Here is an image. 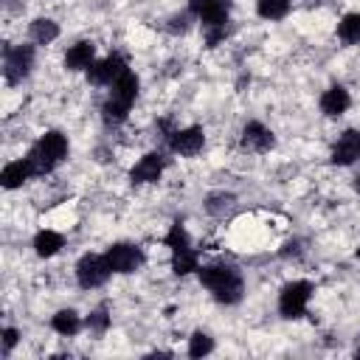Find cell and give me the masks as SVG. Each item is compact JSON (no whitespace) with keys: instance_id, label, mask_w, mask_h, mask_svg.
<instances>
[{"instance_id":"6da1fadb","label":"cell","mask_w":360,"mask_h":360,"mask_svg":"<svg viewBox=\"0 0 360 360\" xmlns=\"http://www.w3.org/2000/svg\"><path fill=\"white\" fill-rule=\"evenodd\" d=\"M200 284L211 290L219 304H236L242 298V276L228 264H211L200 270Z\"/></svg>"},{"instance_id":"7a4b0ae2","label":"cell","mask_w":360,"mask_h":360,"mask_svg":"<svg viewBox=\"0 0 360 360\" xmlns=\"http://www.w3.org/2000/svg\"><path fill=\"white\" fill-rule=\"evenodd\" d=\"M110 87H112V90H110V98L104 101L101 112H104V121H107V124H121V121L127 118V112H129L135 96H138V76H135L132 70H124Z\"/></svg>"},{"instance_id":"3957f363","label":"cell","mask_w":360,"mask_h":360,"mask_svg":"<svg viewBox=\"0 0 360 360\" xmlns=\"http://www.w3.org/2000/svg\"><path fill=\"white\" fill-rule=\"evenodd\" d=\"M65 158H68V138H65L62 132H56V129L45 132V135L37 141V146L28 152V160H31V166H34V174H48V172H53Z\"/></svg>"},{"instance_id":"277c9868","label":"cell","mask_w":360,"mask_h":360,"mask_svg":"<svg viewBox=\"0 0 360 360\" xmlns=\"http://www.w3.org/2000/svg\"><path fill=\"white\" fill-rule=\"evenodd\" d=\"M163 242H166V248L172 250V270H174L177 276H188L191 270H200L197 250L191 248L188 233H186V228H183L180 222H174V225L169 228V233H166Z\"/></svg>"},{"instance_id":"5b68a950","label":"cell","mask_w":360,"mask_h":360,"mask_svg":"<svg viewBox=\"0 0 360 360\" xmlns=\"http://www.w3.org/2000/svg\"><path fill=\"white\" fill-rule=\"evenodd\" d=\"M309 298H312V284L309 281H290L278 292V312L284 318H301L307 312Z\"/></svg>"},{"instance_id":"8992f818","label":"cell","mask_w":360,"mask_h":360,"mask_svg":"<svg viewBox=\"0 0 360 360\" xmlns=\"http://www.w3.org/2000/svg\"><path fill=\"white\" fill-rule=\"evenodd\" d=\"M112 267L107 262V256H98V253H87L79 259L76 264V278L84 290H93V287H101L107 278H110Z\"/></svg>"},{"instance_id":"52a82bcc","label":"cell","mask_w":360,"mask_h":360,"mask_svg":"<svg viewBox=\"0 0 360 360\" xmlns=\"http://www.w3.org/2000/svg\"><path fill=\"white\" fill-rule=\"evenodd\" d=\"M31 65H34V48H31V45L6 48V56H3V73H6V82H8V84L22 82V79L31 73Z\"/></svg>"},{"instance_id":"ba28073f","label":"cell","mask_w":360,"mask_h":360,"mask_svg":"<svg viewBox=\"0 0 360 360\" xmlns=\"http://www.w3.org/2000/svg\"><path fill=\"white\" fill-rule=\"evenodd\" d=\"M107 262L112 267V273H135L141 264H143V250L138 245H129V242H115L107 248Z\"/></svg>"},{"instance_id":"9c48e42d","label":"cell","mask_w":360,"mask_h":360,"mask_svg":"<svg viewBox=\"0 0 360 360\" xmlns=\"http://www.w3.org/2000/svg\"><path fill=\"white\" fill-rule=\"evenodd\" d=\"M188 11L202 22V28H225L228 22L225 0H188Z\"/></svg>"},{"instance_id":"30bf717a","label":"cell","mask_w":360,"mask_h":360,"mask_svg":"<svg viewBox=\"0 0 360 360\" xmlns=\"http://www.w3.org/2000/svg\"><path fill=\"white\" fill-rule=\"evenodd\" d=\"M202 143H205V132H202V127H186V129H174V132L169 135V146H172V152L186 155V158L197 155V152L202 149Z\"/></svg>"},{"instance_id":"8fae6325","label":"cell","mask_w":360,"mask_h":360,"mask_svg":"<svg viewBox=\"0 0 360 360\" xmlns=\"http://www.w3.org/2000/svg\"><path fill=\"white\" fill-rule=\"evenodd\" d=\"M360 160V129H346L338 143L332 146V163L335 166H349Z\"/></svg>"},{"instance_id":"7c38bea8","label":"cell","mask_w":360,"mask_h":360,"mask_svg":"<svg viewBox=\"0 0 360 360\" xmlns=\"http://www.w3.org/2000/svg\"><path fill=\"white\" fill-rule=\"evenodd\" d=\"M124 70H127L124 59H121L118 53H112V56H107V59H101V62H93V65L87 68V79H90L93 84H112Z\"/></svg>"},{"instance_id":"4fadbf2b","label":"cell","mask_w":360,"mask_h":360,"mask_svg":"<svg viewBox=\"0 0 360 360\" xmlns=\"http://www.w3.org/2000/svg\"><path fill=\"white\" fill-rule=\"evenodd\" d=\"M163 166H166L163 155H160V152H149V155H143V158L132 166L129 177H132V183H158L160 174H163Z\"/></svg>"},{"instance_id":"5bb4252c","label":"cell","mask_w":360,"mask_h":360,"mask_svg":"<svg viewBox=\"0 0 360 360\" xmlns=\"http://www.w3.org/2000/svg\"><path fill=\"white\" fill-rule=\"evenodd\" d=\"M273 143H276V138H273V132L264 124H259V121H248L245 124V129H242V146L248 152H267V149H273Z\"/></svg>"},{"instance_id":"9a60e30c","label":"cell","mask_w":360,"mask_h":360,"mask_svg":"<svg viewBox=\"0 0 360 360\" xmlns=\"http://www.w3.org/2000/svg\"><path fill=\"white\" fill-rule=\"evenodd\" d=\"M349 104H352L349 90H346V87H340V84L329 87V90L321 96V112H323V115H329V118L343 115V112L349 110Z\"/></svg>"},{"instance_id":"2e32d148","label":"cell","mask_w":360,"mask_h":360,"mask_svg":"<svg viewBox=\"0 0 360 360\" xmlns=\"http://www.w3.org/2000/svg\"><path fill=\"white\" fill-rule=\"evenodd\" d=\"M34 177V166H31V160L28 158H22V160H11V163H6V169H3V174H0V183L6 186V188H20L25 180H31Z\"/></svg>"},{"instance_id":"e0dca14e","label":"cell","mask_w":360,"mask_h":360,"mask_svg":"<svg viewBox=\"0 0 360 360\" xmlns=\"http://www.w3.org/2000/svg\"><path fill=\"white\" fill-rule=\"evenodd\" d=\"M93 56H96V45L93 42H76L65 53V68L68 70H84V68L93 65Z\"/></svg>"},{"instance_id":"ac0fdd59","label":"cell","mask_w":360,"mask_h":360,"mask_svg":"<svg viewBox=\"0 0 360 360\" xmlns=\"http://www.w3.org/2000/svg\"><path fill=\"white\" fill-rule=\"evenodd\" d=\"M62 245H65V239H62V233H56V231H39V233L34 236V250H37V256H42V259L59 253Z\"/></svg>"},{"instance_id":"d6986e66","label":"cell","mask_w":360,"mask_h":360,"mask_svg":"<svg viewBox=\"0 0 360 360\" xmlns=\"http://www.w3.org/2000/svg\"><path fill=\"white\" fill-rule=\"evenodd\" d=\"M28 34H31V39L37 45H48V42H53L59 37V25L53 20H48V17H39V20L31 22V31Z\"/></svg>"},{"instance_id":"ffe728a7","label":"cell","mask_w":360,"mask_h":360,"mask_svg":"<svg viewBox=\"0 0 360 360\" xmlns=\"http://www.w3.org/2000/svg\"><path fill=\"white\" fill-rule=\"evenodd\" d=\"M51 326L59 332V335H76L82 329V318L73 312V309H59L53 318H51Z\"/></svg>"},{"instance_id":"44dd1931","label":"cell","mask_w":360,"mask_h":360,"mask_svg":"<svg viewBox=\"0 0 360 360\" xmlns=\"http://www.w3.org/2000/svg\"><path fill=\"white\" fill-rule=\"evenodd\" d=\"M338 37L349 45H360V14H346L338 25Z\"/></svg>"},{"instance_id":"7402d4cb","label":"cell","mask_w":360,"mask_h":360,"mask_svg":"<svg viewBox=\"0 0 360 360\" xmlns=\"http://www.w3.org/2000/svg\"><path fill=\"white\" fill-rule=\"evenodd\" d=\"M256 11L264 20H281L290 14V0H259Z\"/></svg>"},{"instance_id":"603a6c76","label":"cell","mask_w":360,"mask_h":360,"mask_svg":"<svg viewBox=\"0 0 360 360\" xmlns=\"http://www.w3.org/2000/svg\"><path fill=\"white\" fill-rule=\"evenodd\" d=\"M233 202H236V197H233V194L219 191V194H211V197H208L205 208H208V214H214V217H225L228 211H233Z\"/></svg>"},{"instance_id":"cb8c5ba5","label":"cell","mask_w":360,"mask_h":360,"mask_svg":"<svg viewBox=\"0 0 360 360\" xmlns=\"http://www.w3.org/2000/svg\"><path fill=\"white\" fill-rule=\"evenodd\" d=\"M211 349H214L211 335L194 332V335L188 338V354H191V357H205V354H211Z\"/></svg>"},{"instance_id":"d4e9b609","label":"cell","mask_w":360,"mask_h":360,"mask_svg":"<svg viewBox=\"0 0 360 360\" xmlns=\"http://www.w3.org/2000/svg\"><path fill=\"white\" fill-rule=\"evenodd\" d=\"M87 329H93V332H107L110 329V315H107V307H98V309H93L90 315H87Z\"/></svg>"},{"instance_id":"484cf974","label":"cell","mask_w":360,"mask_h":360,"mask_svg":"<svg viewBox=\"0 0 360 360\" xmlns=\"http://www.w3.org/2000/svg\"><path fill=\"white\" fill-rule=\"evenodd\" d=\"M188 28V14H180V17H172V25H169V31L172 34H183Z\"/></svg>"},{"instance_id":"4316f807","label":"cell","mask_w":360,"mask_h":360,"mask_svg":"<svg viewBox=\"0 0 360 360\" xmlns=\"http://www.w3.org/2000/svg\"><path fill=\"white\" fill-rule=\"evenodd\" d=\"M17 338H20V335H17V329H11V326H8V329L3 332V349H6V352H11V349H14V343H17Z\"/></svg>"},{"instance_id":"83f0119b","label":"cell","mask_w":360,"mask_h":360,"mask_svg":"<svg viewBox=\"0 0 360 360\" xmlns=\"http://www.w3.org/2000/svg\"><path fill=\"white\" fill-rule=\"evenodd\" d=\"M354 188H357V191H360V177H357V183H354Z\"/></svg>"},{"instance_id":"f1b7e54d","label":"cell","mask_w":360,"mask_h":360,"mask_svg":"<svg viewBox=\"0 0 360 360\" xmlns=\"http://www.w3.org/2000/svg\"><path fill=\"white\" fill-rule=\"evenodd\" d=\"M357 256H360V248H357Z\"/></svg>"}]
</instances>
